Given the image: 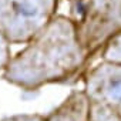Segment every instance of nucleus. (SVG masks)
Instances as JSON below:
<instances>
[{"instance_id": "obj_2", "label": "nucleus", "mask_w": 121, "mask_h": 121, "mask_svg": "<svg viewBox=\"0 0 121 121\" xmlns=\"http://www.w3.org/2000/svg\"><path fill=\"white\" fill-rule=\"evenodd\" d=\"M71 20L88 63L121 33V0H81L73 3Z\"/></svg>"}, {"instance_id": "obj_1", "label": "nucleus", "mask_w": 121, "mask_h": 121, "mask_svg": "<svg viewBox=\"0 0 121 121\" xmlns=\"http://www.w3.org/2000/svg\"><path fill=\"white\" fill-rule=\"evenodd\" d=\"M88 66L74 22L71 17L56 14L10 58L3 77L24 91H36L47 84L83 77Z\"/></svg>"}, {"instance_id": "obj_3", "label": "nucleus", "mask_w": 121, "mask_h": 121, "mask_svg": "<svg viewBox=\"0 0 121 121\" xmlns=\"http://www.w3.org/2000/svg\"><path fill=\"white\" fill-rule=\"evenodd\" d=\"M88 121H121V64L101 61L83 76Z\"/></svg>"}, {"instance_id": "obj_4", "label": "nucleus", "mask_w": 121, "mask_h": 121, "mask_svg": "<svg viewBox=\"0 0 121 121\" xmlns=\"http://www.w3.org/2000/svg\"><path fill=\"white\" fill-rule=\"evenodd\" d=\"M58 0H0V34L9 43L30 41L54 16Z\"/></svg>"}]
</instances>
